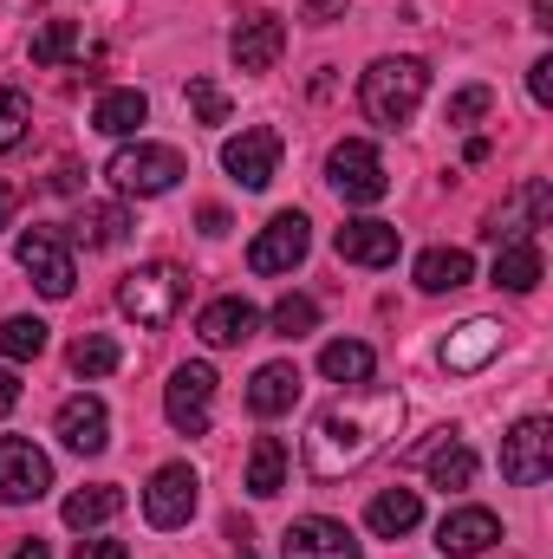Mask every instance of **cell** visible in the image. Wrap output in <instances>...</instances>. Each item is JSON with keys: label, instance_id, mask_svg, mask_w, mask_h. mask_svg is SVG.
<instances>
[{"label": "cell", "instance_id": "4dcf8cb0", "mask_svg": "<svg viewBox=\"0 0 553 559\" xmlns=\"http://www.w3.org/2000/svg\"><path fill=\"white\" fill-rule=\"evenodd\" d=\"M125 235H131V215H125L118 202H92V209L79 215V241H85V248H118Z\"/></svg>", "mask_w": 553, "mask_h": 559}, {"label": "cell", "instance_id": "7c38bea8", "mask_svg": "<svg viewBox=\"0 0 553 559\" xmlns=\"http://www.w3.org/2000/svg\"><path fill=\"white\" fill-rule=\"evenodd\" d=\"M52 488V462L26 442V436H0V508L39 501Z\"/></svg>", "mask_w": 553, "mask_h": 559}, {"label": "cell", "instance_id": "5bb4252c", "mask_svg": "<svg viewBox=\"0 0 553 559\" xmlns=\"http://www.w3.org/2000/svg\"><path fill=\"white\" fill-rule=\"evenodd\" d=\"M280 559H358V540L345 521H326V514H306L280 534Z\"/></svg>", "mask_w": 553, "mask_h": 559}, {"label": "cell", "instance_id": "74e56055", "mask_svg": "<svg viewBox=\"0 0 553 559\" xmlns=\"http://www.w3.org/2000/svg\"><path fill=\"white\" fill-rule=\"evenodd\" d=\"M528 92H534V105H548V98H553V59H534V72H528Z\"/></svg>", "mask_w": 553, "mask_h": 559}, {"label": "cell", "instance_id": "6da1fadb", "mask_svg": "<svg viewBox=\"0 0 553 559\" xmlns=\"http://www.w3.org/2000/svg\"><path fill=\"white\" fill-rule=\"evenodd\" d=\"M398 423H404V391H391V384H365V391L339 397L306 429V475L313 481H339V475L365 468L398 436Z\"/></svg>", "mask_w": 553, "mask_h": 559}, {"label": "cell", "instance_id": "4fadbf2b", "mask_svg": "<svg viewBox=\"0 0 553 559\" xmlns=\"http://www.w3.org/2000/svg\"><path fill=\"white\" fill-rule=\"evenodd\" d=\"M280 131L274 124H255V131H242V138H228L222 143V169L242 182V189H268L280 176Z\"/></svg>", "mask_w": 553, "mask_h": 559}, {"label": "cell", "instance_id": "3957f363", "mask_svg": "<svg viewBox=\"0 0 553 559\" xmlns=\"http://www.w3.org/2000/svg\"><path fill=\"white\" fill-rule=\"evenodd\" d=\"M183 299H189V274L169 267V261L138 267V274H125V286H118V312L138 319V325H169L183 312Z\"/></svg>", "mask_w": 553, "mask_h": 559}, {"label": "cell", "instance_id": "9a60e30c", "mask_svg": "<svg viewBox=\"0 0 553 559\" xmlns=\"http://www.w3.org/2000/svg\"><path fill=\"white\" fill-rule=\"evenodd\" d=\"M332 248H339V261H352V267H391L398 248H404V235H398L391 222H345V228L332 235Z\"/></svg>", "mask_w": 553, "mask_h": 559}, {"label": "cell", "instance_id": "ac0fdd59", "mask_svg": "<svg viewBox=\"0 0 553 559\" xmlns=\"http://www.w3.org/2000/svg\"><path fill=\"white\" fill-rule=\"evenodd\" d=\"M502 540V521L489 514V508H456V514H443V527H436V547L456 559H475L489 554Z\"/></svg>", "mask_w": 553, "mask_h": 559}, {"label": "cell", "instance_id": "d590c367", "mask_svg": "<svg viewBox=\"0 0 553 559\" xmlns=\"http://www.w3.org/2000/svg\"><path fill=\"white\" fill-rule=\"evenodd\" d=\"M189 105H196V124H228V92L215 79H189Z\"/></svg>", "mask_w": 553, "mask_h": 559}, {"label": "cell", "instance_id": "ab89813d", "mask_svg": "<svg viewBox=\"0 0 553 559\" xmlns=\"http://www.w3.org/2000/svg\"><path fill=\"white\" fill-rule=\"evenodd\" d=\"M72 559H131V554H125V540H79Z\"/></svg>", "mask_w": 553, "mask_h": 559}, {"label": "cell", "instance_id": "d4e9b609", "mask_svg": "<svg viewBox=\"0 0 553 559\" xmlns=\"http://www.w3.org/2000/svg\"><path fill=\"white\" fill-rule=\"evenodd\" d=\"M143 118H150V98H143L138 85H125V92H105V98L92 105V131H105V138H131Z\"/></svg>", "mask_w": 553, "mask_h": 559}, {"label": "cell", "instance_id": "60d3db41", "mask_svg": "<svg viewBox=\"0 0 553 559\" xmlns=\"http://www.w3.org/2000/svg\"><path fill=\"white\" fill-rule=\"evenodd\" d=\"M13 404H20V378L0 371V417H13Z\"/></svg>", "mask_w": 553, "mask_h": 559}, {"label": "cell", "instance_id": "52a82bcc", "mask_svg": "<svg viewBox=\"0 0 553 559\" xmlns=\"http://www.w3.org/2000/svg\"><path fill=\"white\" fill-rule=\"evenodd\" d=\"M13 254H20V267L33 274V286H39L46 299H66V293H72L79 267H72V248H66V235H59V228H26Z\"/></svg>", "mask_w": 553, "mask_h": 559}, {"label": "cell", "instance_id": "f546056e", "mask_svg": "<svg viewBox=\"0 0 553 559\" xmlns=\"http://www.w3.org/2000/svg\"><path fill=\"white\" fill-rule=\"evenodd\" d=\"M66 358H72V371H79V378H111V371L125 365V345H118L111 332H85V338H72V352H66Z\"/></svg>", "mask_w": 553, "mask_h": 559}, {"label": "cell", "instance_id": "44dd1931", "mask_svg": "<svg viewBox=\"0 0 553 559\" xmlns=\"http://www.w3.org/2000/svg\"><path fill=\"white\" fill-rule=\"evenodd\" d=\"M293 404H299V365H286V358L261 365L255 384H248V411H255L261 423H274V417H286Z\"/></svg>", "mask_w": 553, "mask_h": 559}, {"label": "cell", "instance_id": "ffe728a7", "mask_svg": "<svg viewBox=\"0 0 553 559\" xmlns=\"http://www.w3.org/2000/svg\"><path fill=\"white\" fill-rule=\"evenodd\" d=\"M255 325H261V312H255L242 293H228V299L202 306V319H196V338L222 352V345H242V338H255Z\"/></svg>", "mask_w": 553, "mask_h": 559}, {"label": "cell", "instance_id": "d6986e66", "mask_svg": "<svg viewBox=\"0 0 553 559\" xmlns=\"http://www.w3.org/2000/svg\"><path fill=\"white\" fill-rule=\"evenodd\" d=\"M495 352H502V325H495V319H469V325H456V332L443 338V371L469 378V371H482Z\"/></svg>", "mask_w": 553, "mask_h": 559}, {"label": "cell", "instance_id": "7bdbcfd3", "mask_svg": "<svg viewBox=\"0 0 553 559\" xmlns=\"http://www.w3.org/2000/svg\"><path fill=\"white\" fill-rule=\"evenodd\" d=\"M52 189H59V195H72V189H79V169H72V163H59V169H52Z\"/></svg>", "mask_w": 553, "mask_h": 559}, {"label": "cell", "instance_id": "9c48e42d", "mask_svg": "<svg viewBox=\"0 0 553 559\" xmlns=\"http://www.w3.org/2000/svg\"><path fill=\"white\" fill-rule=\"evenodd\" d=\"M196 468L189 462H163L156 475H150V488H143V521L150 527H189V514H196Z\"/></svg>", "mask_w": 553, "mask_h": 559}, {"label": "cell", "instance_id": "f6af8a7d", "mask_svg": "<svg viewBox=\"0 0 553 559\" xmlns=\"http://www.w3.org/2000/svg\"><path fill=\"white\" fill-rule=\"evenodd\" d=\"M13 559H52V554H46L39 540H26V547H13Z\"/></svg>", "mask_w": 553, "mask_h": 559}, {"label": "cell", "instance_id": "836d02e7", "mask_svg": "<svg viewBox=\"0 0 553 559\" xmlns=\"http://www.w3.org/2000/svg\"><path fill=\"white\" fill-rule=\"evenodd\" d=\"M26 131H33V105H26V92L0 85V150H20Z\"/></svg>", "mask_w": 553, "mask_h": 559}, {"label": "cell", "instance_id": "f35d334b", "mask_svg": "<svg viewBox=\"0 0 553 559\" xmlns=\"http://www.w3.org/2000/svg\"><path fill=\"white\" fill-rule=\"evenodd\" d=\"M339 13H345V0H299V20H313V26H326Z\"/></svg>", "mask_w": 553, "mask_h": 559}, {"label": "cell", "instance_id": "30bf717a", "mask_svg": "<svg viewBox=\"0 0 553 559\" xmlns=\"http://www.w3.org/2000/svg\"><path fill=\"white\" fill-rule=\"evenodd\" d=\"M306 248H313V222H306L299 209H286V215H274V222L255 235L248 267H255V274H293V267L306 261Z\"/></svg>", "mask_w": 553, "mask_h": 559}, {"label": "cell", "instance_id": "b9f144b4", "mask_svg": "<svg viewBox=\"0 0 553 559\" xmlns=\"http://www.w3.org/2000/svg\"><path fill=\"white\" fill-rule=\"evenodd\" d=\"M13 209H20V189H13V182H7V176H0V228H7V222H13Z\"/></svg>", "mask_w": 553, "mask_h": 559}, {"label": "cell", "instance_id": "7a4b0ae2", "mask_svg": "<svg viewBox=\"0 0 553 559\" xmlns=\"http://www.w3.org/2000/svg\"><path fill=\"white\" fill-rule=\"evenodd\" d=\"M423 92H430V66H423V59H378V66L365 72V85H358V105H365L372 124L398 131V124L416 118Z\"/></svg>", "mask_w": 553, "mask_h": 559}, {"label": "cell", "instance_id": "484cf974", "mask_svg": "<svg viewBox=\"0 0 553 559\" xmlns=\"http://www.w3.org/2000/svg\"><path fill=\"white\" fill-rule=\"evenodd\" d=\"M541 274H548L541 241H502V254H495V286H508V293H534Z\"/></svg>", "mask_w": 553, "mask_h": 559}, {"label": "cell", "instance_id": "7dc6e473", "mask_svg": "<svg viewBox=\"0 0 553 559\" xmlns=\"http://www.w3.org/2000/svg\"><path fill=\"white\" fill-rule=\"evenodd\" d=\"M242 559H248V554H242Z\"/></svg>", "mask_w": 553, "mask_h": 559}, {"label": "cell", "instance_id": "cb8c5ba5", "mask_svg": "<svg viewBox=\"0 0 553 559\" xmlns=\"http://www.w3.org/2000/svg\"><path fill=\"white\" fill-rule=\"evenodd\" d=\"M255 501H274L280 488H286V442L280 436H255V449H248V481H242Z\"/></svg>", "mask_w": 553, "mask_h": 559}, {"label": "cell", "instance_id": "5b68a950", "mask_svg": "<svg viewBox=\"0 0 553 559\" xmlns=\"http://www.w3.org/2000/svg\"><path fill=\"white\" fill-rule=\"evenodd\" d=\"M326 176H332L339 202H352V209H372V202H385V195H391L385 156H378L365 138H345V143H339V150L326 156Z\"/></svg>", "mask_w": 553, "mask_h": 559}, {"label": "cell", "instance_id": "4316f807", "mask_svg": "<svg viewBox=\"0 0 553 559\" xmlns=\"http://www.w3.org/2000/svg\"><path fill=\"white\" fill-rule=\"evenodd\" d=\"M319 371H326L332 384H365V378L378 371V352H372L365 338H332V345L319 352Z\"/></svg>", "mask_w": 553, "mask_h": 559}, {"label": "cell", "instance_id": "7402d4cb", "mask_svg": "<svg viewBox=\"0 0 553 559\" xmlns=\"http://www.w3.org/2000/svg\"><path fill=\"white\" fill-rule=\"evenodd\" d=\"M416 521H423V495H416V488H385V495L365 508V527H372L378 540H404Z\"/></svg>", "mask_w": 553, "mask_h": 559}, {"label": "cell", "instance_id": "277c9868", "mask_svg": "<svg viewBox=\"0 0 553 559\" xmlns=\"http://www.w3.org/2000/svg\"><path fill=\"white\" fill-rule=\"evenodd\" d=\"M105 176H111L118 195H169V189L189 176V163H183V150H169V143H131V150L111 156Z\"/></svg>", "mask_w": 553, "mask_h": 559}, {"label": "cell", "instance_id": "bcb514c9", "mask_svg": "<svg viewBox=\"0 0 553 559\" xmlns=\"http://www.w3.org/2000/svg\"><path fill=\"white\" fill-rule=\"evenodd\" d=\"M534 26H553V0H534Z\"/></svg>", "mask_w": 553, "mask_h": 559}, {"label": "cell", "instance_id": "ba28073f", "mask_svg": "<svg viewBox=\"0 0 553 559\" xmlns=\"http://www.w3.org/2000/svg\"><path fill=\"white\" fill-rule=\"evenodd\" d=\"M548 468H553V423L548 417L515 423V429L502 436V481L534 488V481H548Z\"/></svg>", "mask_w": 553, "mask_h": 559}, {"label": "cell", "instance_id": "d6a6232c", "mask_svg": "<svg viewBox=\"0 0 553 559\" xmlns=\"http://www.w3.org/2000/svg\"><path fill=\"white\" fill-rule=\"evenodd\" d=\"M46 352V319H7L0 325V358H13V365H26V358H39Z\"/></svg>", "mask_w": 553, "mask_h": 559}, {"label": "cell", "instance_id": "8992f818", "mask_svg": "<svg viewBox=\"0 0 553 559\" xmlns=\"http://www.w3.org/2000/svg\"><path fill=\"white\" fill-rule=\"evenodd\" d=\"M548 215H553V182L548 176H521L515 182V195L489 215V241H534V228H548Z\"/></svg>", "mask_w": 553, "mask_h": 559}, {"label": "cell", "instance_id": "f1b7e54d", "mask_svg": "<svg viewBox=\"0 0 553 559\" xmlns=\"http://www.w3.org/2000/svg\"><path fill=\"white\" fill-rule=\"evenodd\" d=\"M118 514H125V488H111V481L66 495V527H105V521H118Z\"/></svg>", "mask_w": 553, "mask_h": 559}, {"label": "cell", "instance_id": "e575fe53", "mask_svg": "<svg viewBox=\"0 0 553 559\" xmlns=\"http://www.w3.org/2000/svg\"><path fill=\"white\" fill-rule=\"evenodd\" d=\"M313 325H319V306H313L306 293H286V299L274 306V332L280 338H306Z\"/></svg>", "mask_w": 553, "mask_h": 559}, {"label": "cell", "instance_id": "e0dca14e", "mask_svg": "<svg viewBox=\"0 0 553 559\" xmlns=\"http://www.w3.org/2000/svg\"><path fill=\"white\" fill-rule=\"evenodd\" d=\"M228 52H235V66H242V72H274L280 52H286V26H280L274 13H255V20H242V26H235Z\"/></svg>", "mask_w": 553, "mask_h": 559}, {"label": "cell", "instance_id": "83f0119b", "mask_svg": "<svg viewBox=\"0 0 553 559\" xmlns=\"http://www.w3.org/2000/svg\"><path fill=\"white\" fill-rule=\"evenodd\" d=\"M430 455V481L443 488V495H456V488H469L475 481V449L469 442H456V436H443L436 449H423Z\"/></svg>", "mask_w": 553, "mask_h": 559}, {"label": "cell", "instance_id": "2e32d148", "mask_svg": "<svg viewBox=\"0 0 553 559\" xmlns=\"http://www.w3.org/2000/svg\"><path fill=\"white\" fill-rule=\"evenodd\" d=\"M59 442H66L72 455H105V442H111V411H105L98 397H66V404H59Z\"/></svg>", "mask_w": 553, "mask_h": 559}, {"label": "cell", "instance_id": "8fae6325", "mask_svg": "<svg viewBox=\"0 0 553 559\" xmlns=\"http://www.w3.org/2000/svg\"><path fill=\"white\" fill-rule=\"evenodd\" d=\"M209 404H215V371L209 365H176L169 391H163V417L183 436H209Z\"/></svg>", "mask_w": 553, "mask_h": 559}, {"label": "cell", "instance_id": "1f68e13d", "mask_svg": "<svg viewBox=\"0 0 553 559\" xmlns=\"http://www.w3.org/2000/svg\"><path fill=\"white\" fill-rule=\"evenodd\" d=\"M26 52H33V66H66V59H79V20H46Z\"/></svg>", "mask_w": 553, "mask_h": 559}, {"label": "cell", "instance_id": "ee69618b", "mask_svg": "<svg viewBox=\"0 0 553 559\" xmlns=\"http://www.w3.org/2000/svg\"><path fill=\"white\" fill-rule=\"evenodd\" d=\"M202 235H228V209H202Z\"/></svg>", "mask_w": 553, "mask_h": 559}, {"label": "cell", "instance_id": "603a6c76", "mask_svg": "<svg viewBox=\"0 0 553 559\" xmlns=\"http://www.w3.org/2000/svg\"><path fill=\"white\" fill-rule=\"evenodd\" d=\"M469 280H475L469 248H430V254H416V286H423V293H456V286H469Z\"/></svg>", "mask_w": 553, "mask_h": 559}, {"label": "cell", "instance_id": "8d00e7d4", "mask_svg": "<svg viewBox=\"0 0 553 559\" xmlns=\"http://www.w3.org/2000/svg\"><path fill=\"white\" fill-rule=\"evenodd\" d=\"M489 105H495V92H489V85H469V92H456V98L443 105V124H456V131H462V124H475Z\"/></svg>", "mask_w": 553, "mask_h": 559}]
</instances>
